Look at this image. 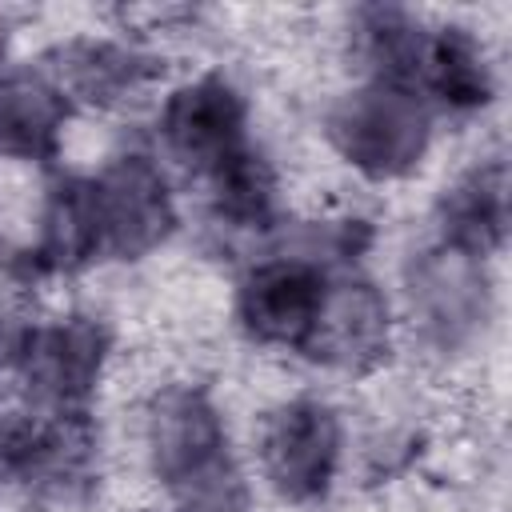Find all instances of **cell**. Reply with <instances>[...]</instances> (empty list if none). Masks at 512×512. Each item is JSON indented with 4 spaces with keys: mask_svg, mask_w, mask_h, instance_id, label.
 <instances>
[{
    "mask_svg": "<svg viewBox=\"0 0 512 512\" xmlns=\"http://www.w3.org/2000/svg\"><path fill=\"white\" fill-rule=\"evenodd\" d=\"M148 444L176 512H248V488L228 456L224 424L200 392H164L148 416Z\"/></svg>",
    "mask_w": 512,
    "mask_h": 512,
    "instance_id": "cell-1",
    "label": "cell"
},
{
    "mask_svg": "<svg viewBox=\"0 0 512 512\" xmlns=\"http://www.w3.org/2000/svg\"><path fill=\"white\" fill-rule=\"evenodd\" d=\"M332 140L368 176H400L424 156L428 108L420 92L372 80L336 108Z\"/></svg>",
    "mask_w": 512,
    "mask_h": 512,
    "instance_id": "cell-2",
    "label": "cell"
},
{
    "mask_svg": "<svg viewBox=\"0 0 512 512\" xmlns=\"http://www.w3.org/2000/svg\"><path fill=\"white\" fill-rule=\"evenodd\" d=\"M96 240L108 256H140L172 228V200L164 176L144 156H124L88 180Z\"/></svg>",
    "mask_w": 512,
    "mask_h": 512,
    "instance_id": "cell-5",
    "label": "cell"
},
{
    "mask_svg": "<svg viewBox=\"0 0 512 512\" xmlns=\"http://www.w3.org/2000/svg\"><path fill=\"white\" fill-rule=\"evenodd\" d=\"M64 80L84 96V100H96V104H112L120 96H128L136 84L148 80V60L128 52V48H116V44H100V40H80L64 52V64H60Z\"/></svg>",
    "mask_w": 512,
    "mask_h": 512,
    "instance_id": "cell-12",
    "label": "cell"
},
{
    "mask_svg": "<svg viewBox=\"0 0 512 512\" xmlns=\"http://www.w3.org/2000/svg\"><path fill=\"white\" fill-rule=\"evenodd\" d=\"M104 348H108L104 328L96 320L72 316L28 332L20 348V372L40 400L64 412L92 392L104 364Z\"/></svg>",
    "mask_w": 512,
    "mask_h": 512,
    "instance_id": "cell-7",
    "label": "cell"
},
{
    "mask_svg": "<svg viewBox=\"0 0 512 512\" xmlns=\"http://www.w3.org/2000/svg\"><path fill=\"white\" fill-rule=\"evenodd\" d=\"M244 124V100L224 76H204L176 88L164 108V140L172 156L208 180L252 152Z\"/></svg>",
    "mask_w": 512,
    "mask_h": 512,
    "instance_id": "cell-3",
    "label": "cell"
},
{
    "mask_svg": "<svg viewBox=\"0 0 512 512\" xmlns=\"http://www.w3.org/2000/svg\"><path fill=\"white\" fill-rule=\"evenodd\" d=\"M420 88H428L432 100H440L452 112H472L492 100V68L468 28L448 24L428 32Z\"/></svg>",
    "mask_w": 512,
    "mask_h": 512,
    "instance_id": "cell-11",
    "label": "cell"
},
{
    "mask_svg": "<svg viewBox=\"0 0 512 512\" xmlns=\"http://www.w3.org/2000/svg\"><path fill=\"white\" fill-rule=\"evenodd\" d=\"M332 280L304 256L268 260L240 284V320L260 344L308 352Z\"/></svg>",
    "mask_w": 512,
    "mask_h": 512,
    "instance_id": "cell-4",
    "label": "cell"
},
{
    "mask_svg": "<svg viewBox=\"0 0 512 512\" xmlns=\"http://www.w3.org/2000/svg\"><path fill=\"white\" fill-rule=\"evenodd\" d=\"M68 104L60 88L32 72L0 80V156H52Z\"/></svg>",
    "mask_w": 512,
    "mask_h": 512,
    "instance_id": "cell-10",
    "label": "cell"
},
{
    "mask_svg": "<svg viewBox=\"0 0 512 512\" xmlns=\"http://www.w3.org/2000/svg\"><path fill=\"white\" fill-rule=\"evenodd\" d=\"M444 244L456 256H484L504 240L508 228V176L500 160H488L460 176L440 204Z\"/></svg>",
    "mask_w": 512,
    "mask_h": 512,
    "instance_id": "cell-9",
    "label": "cell"
},
{
    "mask_svg": "<svg viewBox=\"0 0 512 512\" xmlns=\"http://www.w3.org/2000/svg\"><path fill=\"white\" fill-rule=\"evenodd\" d=\"M388 348V304L372 284L360 280H332L316 336L308 344V356L340 364V368H360L372 364Z\"/></svg>",
    "mask_w": 512,
    "mask_h": 512,
    "instance_id": "cell-8",
    "label": "cell"
},
{
    "mask_svg": "<svg viewBox=\"0 0 512 512\" xmlns=\"http://www.w3.org/2000/svg\"><path fill=\"white\" fill-rule=\"evenodd\" d=\"M260 460L268 480L288 500H316L328 492L340 460L336 412L320 400H296L280 408L260 440Z\"/></svg>",
    "mask_w": 512,
    "mask_h": 512,
    "instance_id": "cell-6",
    "label": "cell"
}]
</instances>
